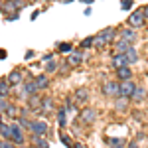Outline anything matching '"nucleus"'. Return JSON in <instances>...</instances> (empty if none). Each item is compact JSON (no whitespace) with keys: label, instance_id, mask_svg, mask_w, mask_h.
I'll use <instances>...</instances> for the list:
<instances>
[{"label":"nucleus","instance_id":"1","mask_svg":"<svg viewBox=\"0 0 148 148\" xmlns=\"http://www.w3.org/2000/svg\"><path fill=\"white\" fill-rule=\"evenodd\" d=\"M114 34H116L114 28H107V30L99 32V34L95 36V47H105L109 42H113V40H114Z\"/></svg>","mask_w":148,"mask_h":148},{"label":"nucleus","instance_id":"2","mask_svg":"<svg viewBox=\"0 0 148 148\" xmlns=\"http://www.w3.org/2000/svg\"><path fill=\"white\" fill-rule=\"evenodd\" d=\"M24 126L20 125V123H14V125H10V138L8 140H12L14 144H18V146H22L24 144Z\"/></svg>","mask_w":148,"mask_h":148},{"label":"nucleus","instance_id":"3","mask_svg":"<svg viewBox=\"0 0 148 148\" xmlns=\"http://www.w3.org/2000/svg\"><path fill=\"white\" fill-rule=\"evenodd\" d=\"M107 97H121V81H107L101 89Z\"/></svg>","mask_w":148,"mask_h":148},{"label":"nucleus","instance_id":"4","mask_svg":"<svg viewBox=\"0 0 148 148\" xmlns=\"http://www.w3.org/2000/svg\"><path fill=\"white\" fill-rule=\"evenodd\" d=\"M26 6V0H8L2 4V10L6 14H18V10H22Z\"/></svg>","mask_w":148,"mask_h":148},{"label":"nucleus","instance_id":"5","mask_svg":"<svg viewBox=\"0 0 148 148\" xmlns=\"http://www.w3.org/2000/svg\"><path fill=\"white\" fill-rule=\"evenodd\" d=\"M144 22H146L144 10H134L130 16H128V26H132V28H142Z\"/></svg>","mask_w":148,"mask_h":148},{"label":"nucleus","instance_id":"6","mask_svg":"<svg viewBox=\"0 0 148 148\" xmlns=\"http://www.w3.org/2000/svg\"><path fill=\"white\" fill-rule=\"evenodd\" d=\"M30 132H32V136H46L47 123H46V121H32V125H30Z\"/></svg>","mask_w":148,"mask_h":148},{"label":"nucleus","instance_id":"7","mask_svg":"<svg viewBox=\"0 0 148 148\" xmlns=\"http://www.w3.org/2000/svg\"><path fill=\"white\" fill-rule=\"evenodd\" d=\"M38 91H40V87H38L36 79H28L24 83V89L20 91V97H22V99H28L30 95H36Z\"/></svg>","mask_w":148,"mask_h":148},{"label":"nucleus","instance_id":"8","mask_svg":"<svg viewBox=\"0 0 148 148\" xmlns=\"http://www.w3.org/2000/svg\"><path fill=\"white\" fill-rule=\"evenodd\" d=\"M134 89H136V85H134L130 79L128 81H121V95H123V97H132Z\"/></svg>","mask_w":148,"mask_h":148},{"label":"nucleus","instance_id":"9","mask_svg":"<svg viewBox=\"0 0 148 148\" xmlns=\"http://www.w3.org/2000/svg\"><path fill=\"white\" fill-rule=\"evenodd\" d=\"M119 38H123V40L130 42V44H134V42L138 40V36H136V32H134V28H126V30H121Z\"/></svg>","mask_w":148,"mask_h":148},{"label":"nucleus","instance_id":"10","mask_svg":"<svg viewBox=\"0 0 148 148\" xmlns=\"http://www.w3.org/2000/svg\"><path fill=\"white\" fill-rule=\"evenodd\" d=\"M130 47H132V44L126 42V40H123V38H119V40L114 42V51H116V53H126Z\"/></svg>","mask_w":148,"mask_h":148},{"label":"nucleus","instance_id":"11","mask_svg":"<svg viewBox=\"0 0 148 148\" xmlns=\"http://www.w3.org/2000/svg\"><path fill=\"white\" fill-rule=\"evenodd\" d=\"M67 63L71 67H77L83 63V53L81 51H69V57H67Z\"/></svg>","mask_w":148,"mask_h":148},{"label":"nucleus","instance_id":"12","mask_svg":"<svg viewBox=\"0 0 148 148\" xmlns=\"http://www.w3.org/2000/svg\"><path fill=\"white\" fill-rule=\"evenodd\" d=\"M125 65H128V57H126V53H114L113 56V67L119 69V67H125Z\"/></svg>","mask_w":148,"mask_h":148},{"label":"nucleus","instance_id":"13","mask_svg":"<svg viewBox=\"0 0 148 148\" xmlns=\"http://www.w3.org/2000/svg\"><path fill=\"white\" fill-rule=\"evenodd\" d=\"M81 121L83 123H95L97 121V111L95 109H83L81 111Z\"/></svg>","mask_w":148,"mask_h":148},{"label":"nucleus","instance_id":"14","mask_svg":"<svg viewBox=\"0 0 148 148\" xmlns=\"http://www.w3.org/2000/svg\"><path fill=\"white\" fill-rule=\"evenodd\" d=\"M130 77H132V69L128 67V65L116 69V79H119V81H128Z\"/></svg>","mask_w":148,"mask_h":148},{"label":"nucleus","instance_id":"15","mask_svg":"<svg viewBox=\"0 0 148 148\" xmlns=\"http://www.w3.org/2000/svg\"><path fill=\"white\" fill-rule=\"evenodd\" d=\"M40 107H42V99L38 97V93L36 95H30L28 97V109L30 111H40Z\"/></svg>","mask_w":148,"mask_h":148},{"label":"nucleus","instance_id":"16","mask_svg":"<svg viewBox=\"0 0 148 148\" xmlns=\"http://www.w3.org/2000/svg\"><path fill=\"white\" fill-rule=\"evenodd\" d=\"M53 111V101H51V97H46V99H42V107H40V113L42 114H47Z\"/></svg>","mask_w":148,"mask_h":148},{"label":"nucleus","instance_id":"17","mask_svg":"<svg viewBox=\"0 0 148 148\" xmlns=\"http://www.w3.org/2000/svg\"><path fill=\"white\" fill-rule=\"evenodd\" d=\"M22 73H20V71H18V69H14V71H12L10 75H8V81H10L12 85H20V83H22Z\"/></svg>","mask_w":148,"mask_h":148},{"label":"nucleus","instance_id":"18","mask_svg":"<svg viewBox=\"0 0 148 148\" xmlns=\"http://www.w3.org/2000/svg\"><path fill=\"white\" fill-rule=\"evenodd\" d=\"M57 125L59 126L67 125V111H65V107L63 109H57Z\"/></svg>","mask_w":148,"mask_h":148},{"label":"nucleus","instance_id":"19","mask_svg":"<svg viewBox=\"0 0 148 148\" xmlns=\"http://www.w3.org/2000/svg\"><path fill=\"white\" fill-rule=\"evenodd\" d=\"M10 81L6 79V77H2V81H0V97H6L8 93H10Z\"/></svg>","mask_w":148,"mask_h":148},{"label":"nucleus","instance_id":"20","mask_svg":"<svg viewBox=\"0 0 148 148\" xmlns=\"http://www.w3.org/2000/svg\"><path fill=\"white\" fill-rule=\"evenodd\" d=\"M34 79H36V83H38V87H40V89H46L47 85H49V79H47L44 73H40L38 77H34Z\"/></svg>","mask_w":148,"mask_h":148},{"label":"nucleus","instance_id":"21","mask_svg":"<svg viewBox=\"0 0 148 148\" xmlns=\"http://www.w3.org/2000/svg\"><path fill=\"white\" fill-rule=\"evenodd\" d=\"M75 99H77L79 103L87 101V99H89V91H87V89H83V87H81V89H77V91H75Z\"/></svg>","mask_w":148,"mask_h":148},{"label":"nucleus","instance_id":"22","mask_svg":"<svg viewBox=\"0 0 148 148\" xmlns=\"http://www.w3.org/2000/svg\"><path fill=\"white\" fill-rule=\"evenodd\" d=\"M126 57H128V63H136V61H138V51L134 49V46L126 51Z\"/></svg>","mask_w":148,"mask_h":148},{"label":"nucleus","instance_id":"23","mask_svg":"<svg viewBox=\"0 0 148 148\" xmlns=\"http://www.w3.org/2000/svg\"><path fill=\"white\" fill-rule=\"evenodd\" d=\"M128 99H130V97H123V95H121V97H116V111H125Z\"/></svg>","mask_w":148,"mask_h":148},{"label":"nucleus","instance_id":"24","mask_svg":"<svg viewBox=\"0 0 148 148\" xmlns=\"http://www.w3.org/2000/svg\"><path fill=\"white\" fill-rule=\"evenodd\" d=\"M144 95H146V91H144L142 87H136L130 99H132V101H142V99H144Z\"/></svg>","mask_w":148,"mask_h":148},{"label":"nucleus","instance_id":"25","mask_svg":"<svg viewBox=\"0 0 148 148\" xmlns=\"http://www.w3.org/2000/svg\"><path fill=\"white\" fill-rule=\"evenodd\" d=\"M109 144L113 148H123L126 142H125V138H109Z\"/></svg>","mask_w":148,"mask_h":148},{"label":"nucleus","instance_id":"26","mask_svg":"<svg viewBox=\"0 0 148 148\" xmlns=\"http://www.w3.org/2000/svg\"><path fill=\"white\" fill-rule=\"evenodd\" d=\"M0 132H2V138H10V125L2 123L0 125Z\"/></svg>","mask_w":148,"mask_h":148},{"label":"nucleus","instance_id":"27","mask_svg":"<svg viewBox=\"0 0 148 148\" xmlns=\"http://www.w3.org/2000/svg\"><path fill=\"white\" fill-rule=\"evenodd\" d=\"M93 46H95V38H91V36L81 42V47H93Z\"/></svg>","mask_w":148,"mask_h":148},{"label":"nucleus","instance_id":"28","mask_svg":"<svg viewBox=\"0 0 148 148\" xmlns=\"http://www.w3.org/2000/svg\"><path fill=\"white\" fill-rule=\"evenodd\" d=\"M16 146H18V144H14L8 138H2V142H0V148H16Z\"/></svg>","mask_w":148,"mask_h":148},{"label":"nucleus","instance_id":"29","mask_svg":"<svg viewBox=\"0 0 148 148\" xmlns=\"http://www.w3.org/2000/svg\"><path fill=\"white\" fill-rule=\"evenodd\" d=\"M46 69H47V73H53V71H57V61H56V59H51V61H47Z\"/></svg>","mask_w":148,"mask_h":148},{"label":"nucleus","instance_id":"30","mask_svg":"<svg viewBox=\"0 0 148 148\" xmlns=\"http://www.w3.org/2000/svg\"><path fill=\"white\" fill-rule=\"evenodd\" d=\"M18 123H20V125L24 126V128H30V125H32V121H30V119H26V116H20V119H18Z\"/></svg>","mask_w":148,"mask_h":148},{"label":"nucleus","instance_id":"31","mask_svg":"<svg viewBox=\"0 0 148 148\" xmlns=\"http://www.w3.org/2000/svg\"><path fill=\"white\" fill-rule=\"evenodd\" d=\"M59 51L67 53V51H73V47H71V44H59Z\"/></svg>","mask_w":148,"mask_h":148},{"label":"nucleus","instance_id":"32","mask_svg":"<svg viewBox=\"0 0 148 148\" xmlns=\"http://www.w3.org/2000/svg\"><path fill=\"white\" fill-rule=\"evenodd\" d=\"M65 111H67V113H73V111H75V107L71 105V101H67V103H65Z\"/></svg>","mask_w":148,"mask_h":148},{"label":"nucleus","instance_id":"33","mask_svg":"<svg viewBox=\"0 0 148 148\" xmlns=\"http://www.w3.org/2000/svg\"><path fill=\"white\" fill-rule=\"evenodd\" d=\"M130 4H132V0H123V8H125V10L130 8Z\"/></svg>","mask_w":148,"mask_h":148},{"label":"nucleus","instance_id":"34","mask_svg":"<svg viewBox=\"0 0 148 148\" xmlns=\"http://www.w3.org/2000/svg\"><path fill=\"white\" fill-rule=\"evenodd\" d=\"M42 59H44V61L47 63V61H51V59H53V56H51V53H46V56L42 57Z\"/></svg>","mask_w":148,"mask_h":148},{"label":"nucleus","instance_id":"35","mask_svg":"<svg viewBox=\"0 0 148 148\" xmlns=\"http://www.w3.org/2000/svg\"><path fill=\"white\" fill-rule=\"evenodd\" d=\"M73 148H85V146H83L81 142H77V144H75V146H73Z\"/></svg>","mask_w":148,"mask_h":148},{"label":"nucleus","instance_id":"36","mask_svg":"<svg viewBox=\"0 0 148 148\" xmlns=\"http://www.w3.org/2000/svg\"><path fill=\"white\" fill-rule=\"evenodd\" d=\"M128 148H138V144H136V142H132V144H130Z\"/></svg>","mask_w":148,"mask_h":148},{"label":"nucleus","instance_id":"37","mask_svg":"<svg viewBox=\"0 0 148 148\" xmlns=\"http://www.w3.org/2000/svg\"><path fill=\"white\" fill-rule=\"evenodd\" d=\"M142 10H144V16L148 18V6H146V8H142Z\"/></svg>","mask_w":148,"mask_h":148},{"label":"nucleus","instance_id":"38","mask_svg":"<svg viewBox=\"0 0 148 148\" xmlns=\"http://www.w3.org/2000/svg\"><path fill=\"white\" fill-rule=\"evenodd\" d=\"M81 2H87V4H91V2H93V0H81Z\"/></svg>","mask_w":148,"mask_h":148},{"label":"nucleus","instance_id":"39","mask_svg":"<svg viewBox=\"0 0 148 148\" xmlns=\"http://www.w3.org/2000/svg\"><path fill=\"white\" fill-rule=\"evenodd\" d=\"M61 2H71V0H61Z\"/></svg>","mask_w":148,"mask_h":148},{"label":"nucleus","instance_id":"40","mask_svg":"<svg viewBox=\"0 0 148 148\" xmlns=\"http://www.w3.org/2000/svg\"><path fill=\"white\" fill-rule=\"evenodd\" d=\"M20 148H28V146H24V144H22V146H20Z\"/></svg>","mask_w":148,"mask_h":148},{"label":"nucleus","instance_id":"41","mask_svg":"<svg viewBox=\"0 0 148 148\" xmlns=\"http://www.w3.org/2000/svg\"><path fill=\"white\" fill-rule=\"evenodd\" d=\"M36 148H40V146H36Z\"/></svg>","mask_w":148,"mask_h":148}]
</instances>
